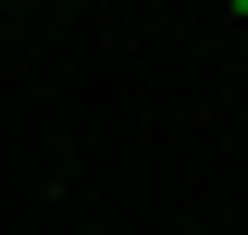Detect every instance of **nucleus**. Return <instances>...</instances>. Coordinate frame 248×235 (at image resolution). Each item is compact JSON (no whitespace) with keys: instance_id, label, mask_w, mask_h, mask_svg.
Returning a JSON list of instances; mask_svg holds the SVG:
<instances>
[{"instance_id":"f257e3e1","label":"nucleus","mask_w":248,"mask_h":235,"mask_svg":"<svg viewBox=\"0 0 248 235\" xmlns=\"http://www.w3.org/2000/svg\"><path fill=\"white\" fill-rule=\"evenodd\" d=\"M223 13H248V0H223Z\"/></svg>"}]
</instances>
